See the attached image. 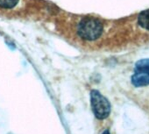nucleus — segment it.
I'll return each instance as SVG.
<instances>
[{
    "instance_id": "obj_6",
    "label": "nucleus",
    "mask_w": 149,
    "mask_h": 134,
    "mask_svg": "<svg viewBox=\"0 0 149 134\" xmlns=\"http://www.w3.org/2000/svg\"><path fill=\"white\" fill-rule=\"evenodd\" d=\"M19 0H0V7L4 9H12L17 6Z\"/></svg>"
},
{
    "instance_id": "obj_5",
    "label": "nucleus",
    "mask_w": 149,
    "mask_h": 134,
    "mask_svg": "<svg viewBox=\"0 0 149 134\" xmlns=\"http://www.w3.org/2000/svg\"><path fill=\"white\" fill-rule=\"evenodd\" d=\"M138 22L142 28L149 30V9L139 13L138 17Z\"/></svg>"
},
{
    "instance_id": "obj_2",
    "label": "nucleus",
    "mask_w": 149,
    "mask_h": 134,
    "mask_svg": "<svg viewBox=\"0 0 149 134\" xmlns=\"http://www.w3.org/2000/svg\"><path fill=\"white\" fill-rule=\"evenodd\" d=\"M91 103L92 111L97 119L103 120L107 118L111 113V103L98 90H93L91 92Z\"/></svg>"
},
{
    "instance_id": "obj_7",
    "label": "nucleus",
    "mask_w": 149,
    "mask_h": 134,
    "mask_svg": "<svg viewBox=\"0 0 149 134\" xmlns=\"http://www.w3.org/2000/svg\"><path fill=\"white\" fill-rule=\"evenodd\" d=\"M102 134H111V132H110V131H109L108 129H106V130L104 131V132H103Z\"/></svg>"
},
{
    "instance_id": "obj_4",
    "label": "nucleus",
    "mask_w": 149,
    "mask_h": 134,
    "mask_svg": "<svg viewBox=\"0 0 149 134\" xmlns=\"http://www.w3.org/2000/svg\"><path fill=\"white\" fill-rule=\"evenodd\" d=\"M134 72H141L149 75V58L138 60L135 63Z\"/></svg>"
},
{
    "instance_id": "obj_3",
    "label": "nucleus",
    "mask_w": 149,
    "mask_h": 134,
    "mask_svg": "<svg viewBox=\"0 0 149 134\" xmlns=\"http://www.w3.org/2000/svg\"><path fill=\"white\" fill-rule=\"evenodd\" d=\"M131 81L135 87H145L149 85V75L141 72H134Z\"/></svg>"
},
{
    "instance_id": "obj_1",
    "label": "nucleus",
    "mask_w": 149,
    "mask_h": 134,
    "mask_svg": "<svg viewBox=\"0 0 149 134\" xmlns=\"http://www.w3.org/2000/svg\"><path fill=\"white\" fill-rule=\"evenodd\" d=\"M102 23L94 18H85L82 19L77 26V33L81 38L86 40H95L103 33Z\"/></svg>"
}]
</instances>
